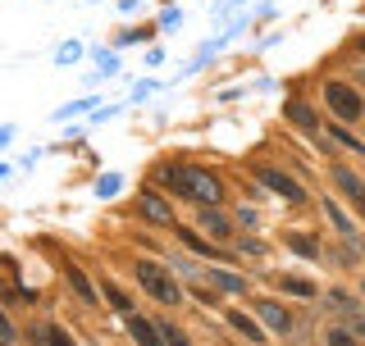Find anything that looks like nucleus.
Here are the masks:
<instances>
[{
  "label": "nucleus",
  "mask_w": 365,
  "mask_h": 346,
  "mask_svg": "<svg viewBox=\"0 0 365 346\" xmlns=\"http://www.w3.org/2000/svg\"><path fill=\"white\" fill-rule=\"evenodd\" d=\"M155 178L165 182L169 192L178 196V201H187V205H224V182H220V173H210L205 164H174V159H169V164H160L155 169Z\"/></svg>",
  "instance_id": "obj_1"
},
{
  "label": "nucleus",
  "mask_w": 365,
  "mask_h": 346,
  "mask_svg": "<svg viewBox=\"0 0 365 346\" xmlns=\"http://www.w3.org/2000/svg\"><path fill=\"white\" fill-rule=\"evenodd\" d=\"M133 278H137V287H142L151 301H160V305H182V283H178V273L169 269V264L137 260L133 264Z\"/></svg>",
  "instance_id": "obj_2"
},
{
  "label": "nucleus",
  "mask_w": 365,
  "mask_h": 346,
  "mask_svg": "<svg viewBox=\"0 0 365 346\" xmlns=\"http://www.w3.org/2000/svg\"><path fill=\"white\" fill-rule=\"evenodd\" d=\"M251 173H256L260 187H269L274 196H283L288 205H306V201H311V196H306V187L292 178V173H283V169H274V164H251Z\"/></svg>",
  "instance_id": "obj_3"
},
{
  "label": "nucleus",
  "mask_w": 365,
  "mask_h": 346,
  "mask_svg": "<svg viewBox=\"0 0 365 346\" xmlns=\"http://www.w3.org/2000/svg\"><path fill=\"white\" fill-rule=\"evenodd\" d=\"M324 105L334 110L342 123H356L361 114H365V96H361L356 87H347V83H329L324 87Z\"/></svg>",
  "instance_id": "obj_4"
},
{
  "label": "nucleus",
  "mask_w": 365,
  "mask_h": 346,
  "mask_svg": "<svg viewBox=\"0 0 365 346\" xmlns=\"http://www.w3.org/2000/svg\"><path fill=\"white\" fill-rule=\"evenodd\" d=\"M133 214H137V219H146V224H155V228H174V224H178V219H174V205H169L160 192H151V187L137 192Z\"/></svg>",
  "instance_id": "obj_5"
},
{
  "label": "nucleus",
  "mask_w": 365,
  "mask_h": 346,
  "mask_svg": "<svg viewBox=\"0 0 365 346\" xmlns=\"http://www.w3.org/2000/svg\"><path fill=\"white\" fill-rule=\"evenodd\" d=\"M201 228H205V237H215V241H233L237 237L233 219H228L220 205H201Z\"/></svg>",
  "instance_id": "obj_6"
},
{
  "label": "nucleus",
  "mask_w": 365,
  "mask_h": 346,
  "mask_svg": "<svg viewBox=\"0 0 365 346\" xmlns=\"http://www.w3.org/2000/svg\"><path fill=\"white\" fill-rule=\"evenodd\" d=\"M174 237H178V246H187V251H197L201 260H220L224 256V241H205L197 228H182V224H174Z\"/></svg>",
  "instance_id": "obj_7"
},
{
  "label": "nucleus",
  "mask_w": 365,
  "mask_h": 346,
  "mask_svg": "<svg viewBox=\"0 0 365 346\" xmlns=\"http://www.w3.org/2000/svg\"><path fill=\"white\" fill-rule=\"evenodd\" d=\"M101 301H106V305H110V310H114V315H119V319H128L133 310H137V305H133V296L123 292V287L114 283L110 273H101Z\"/></svg>",
  "instance_id": "obj_8"
},
{
  "label": "nucleus",
  "mask_w": 365,
  "mask_h": 346,
  "mask_svg": "<svg viewBox=\"0 0 365 346\" xmlns=\"http://www.w3.org/2000/svg\"><path fill=\"white\" fill-rule=\"evenodd\" d=\"M224 319H228V328H233V332H242V337H247V342H256V346L269 337V328L260 324V319H251L247 310H224Z\"/></svg>",
  "instance_id": "obj_9"
},
{
  "label": "nucleus",
  "mask_w": 365,
  "mask_h": 346,
  "mask_svg": "<svg viewBox=\"0 0 365 346\" xmlns=\"http://www.w3.org/2000/svg\"><path fill=\"white\" fill-rule=\"evenodd\" d=\"M334 182L342 187V196H347V201L356 205V214L365 219V182H361V178H356L351 169H342V164H334Z\"/></svg>",
  "instance_id": "obj_10"
},
{
  "label": "nucleus",
  "mask_w": 365,
  "mask_h": 346,
  "mask_svg": "<svg viewBox=\"0 0 365 346\" xmlns=\"http://www.w3.org/2000/svg\"><path fill=\"white\" fill-rule=\"evenodd\" d=\"M256 315H260V324H265L269 332H292L288 305H279V301H256Z\"/></svg>",
  "instance_id": "obj_11"
},
{
  "label": "nucleus",
  "mask_w": 365,
  "mask_h": 346,
  "mask_svg": "<svg viewBox=\"0 0 365 346\" xmlns=\"http://www.w3.org/2000/svg\"><path fill=\"white\" fill-rule=\"evenodd\" d=\"M205 278H210V287H215V292H224V296H242L247 292V278H237L233 269H220V264L205 269Z\"/></svg>",
  "instance_id": "obj_12"
},
{
  "label": "nucleus",
  "mask_w": 365,
  "mask_h": 346,
  "mask_svg": "<svg viewBox=\"0 0 365 346\" xmlns=\"http://www.w3.org/2000/svg\"><path fill=\"white\" fill-rule=\"evenodd\" d=\"M64 283L78 292V301H83L87 310L96 305V287H91V278H87V269H78V264H64Z\"/></svg>",
  "instance_id": "obj_13"
},
{
  "label": "nucleus",
  "mask_w": 365,
  "mask_h": 346,
  "mask_svg": "<svg viewBox=\"0 0 365 346\" xmlns=\"http://www.w3.org/2000/svg\"><path fill=\"white\" fill-rule=\"evenodd\" d=\"M283 119L297 123L302 132H319V114L306 105V100H288V105H283Z\"/></svg>",
  "instance_id": "obj_14"
},
{
  "label": "nucleus",
  "mask_w": 365,
  "mask_h": 346,
  "mask_svg": "<svg viewBox=\"0 0 365 346\" xmlns=\"http://www.w3.org/2000/svg\"><path fill=\"white\" fill-rule=\"evenodd\" d=\"M123 324H128V332H133V337L142 342V346H155V342H160V328L151 324V319H142V315H137V310H133L128 319H123Z\"/></svg>",
  "instance_id": "obj_15"
},
{
  "label": "nucleus",
  "mask_w": 365,
  "mask_h": 346,
  "mask_svg": "<svg viewBox=\"0 0 365 346\" xmlns=\"http://www.w3.org/2000/svg\"><path fill=\"white\" fill-rule=\"evenodd\" d=\"M288 251H297V256H306V260H319V241L311 233H288Z\"/></svg>",
  "instance_id": "obj_16"
},
{
  "label": "nucleus",
  "mask_w": 365,
  "mask_h": 346,
  "mask_svg": "<svg viewBox=\"0 0 365 346\" xmlns=\"http://www.w3.org/2000/svg\"><path fill=\"white\" fill-rule=\"evenodd\" d=\"M279 287L288 296H302V301H311V296H315V283H306V278H279Z\"/></svg>",
  "instance_id": "obj_17"
},
{
  "label": "nucleus",
  "mask_w": 365,
  "mask_h": 346,
  "mask_svg": "<svg viewBox=\"0 0 365 346\" xmlns=\"http://www.w3.org/2000/svg\"><path fill=\"white\" fill-rule=\"evenodd\" d=\"M324 214H329V224H334V228H338V233H342V237H351V219H347V214H342V210H338V205H334V201H324Z\"/></svg>",
  "instance_id": "obj_18"
},
{
  "label": "nucleus",
  "mask_w": 365,
  "mask_h": 346,
  "mask_svg": "<svg viewBox=\"0 0 365 346\" xmlns=\"http://www.w3.org/2000/svg\"><path fill=\"white\" fill-rule=\"evenodd\" d=\"M155 328H160V337H165V342H174V346H182V342H187V332H182V328L174 324V319H160Z\"/></svg>",
  "instance_id": "obj_19"
},
{
  "label": "nucleus",
  "mask_w": 365,
  "mask_h": 346,
  "mask_svg": "<svg viewBox=\"0 0 365 346\" xmlns=\"http://www.w3.org/2000/svg\"><path fill=\"white\" fill-rule=\"evenodd\" d=\"M329 305H334L338 315H356V301H351L347 292H338V287H334V292H329Z\"/></svg>",
  "instance_id": "obj_20"
},
{
  "label": "nucleus",
  "mask_w": 365,
  "mask_h": 346,
  "mask_svg": "<svg viewBox=\"0 0 365 346\" xmlns=\"http://www.w3.org/2000/svg\"><path fill=\"white\" fill-rule=\"evenodd\" d=\"M329 132H334V137H338L342 146H351V151H365V142H361V137H351L347 128H329Z\"/></svg>",
  "instance_id": "obj_21"
},
{
  "label": "nucleus",
  "mask_w": 365,
  "mask_h": 346,
  "mask_svg": "<svg viewBox=\"0 0 365 346\" xmlns=\"http://www.w3.org/2000/svg\"><path fill=\"white\" fill-rule=\"evenodd\" d=\"M237 251H242V256H265V241H251V237H242V241H237Z\"/></svg>",
  "instance_id": "obj_22"
},
{
  "label": "nucleus",
  "mask_w": 365,
  "mask_h": 346,
  "mask_svg": "<svg viewBox=\"0 0 365 346\" xmlns=\"http://www.w3.org/2000/svg\"><path fill=\"white\" fill-rule=\"evenodd\" d=\"M19 337V332L14 328H9V319H5V310H0V342H14Z\"/></svg>",
  "instance_id": "obj_23"
},
{
  "label": "nucleus",
  "mask_w": 365,
  "mask_h": 346,
  "mask_svg": "<svg viewBox=\"0 0 365 346\" xmlns=\"http://www.w3.org/2000/svg\"><path fill=\"white\" fill-rule=\"evenodd\" d=\"M237 224H242V228H256V210H237Z\"/></svg>",
  "instance_id": "obj_24"
},
{
  "label": "nucleus",
  "mask_w": 365,
  "mask_h": 346,
  "mask_svg": "<svg viewBox=\"0 0 365 346\" xmlns=\"http://www.w3.org/2000/svg\"><path fill=\"white\" fill-rule=\"evenodd\" d=\"M351 337H365V319H361V324H356V328H351Z\"/></svg>",
  "instance_id": "obj_25"
},
{
  "label": "nucleus",
  "mask_w": 365,
  "mask_h": 346,
  "mask_svg": "<svg viewBox=\"0 0 365 346\" xmlns=\"http://www.w3.org/2000/svg\"><path fill=\"white\" fill-rule=\"evenodd\" d=\"M361 301H365V283H361Z\"/></svg>",
  "instance_id": "obj_26"
}]
</instances>
